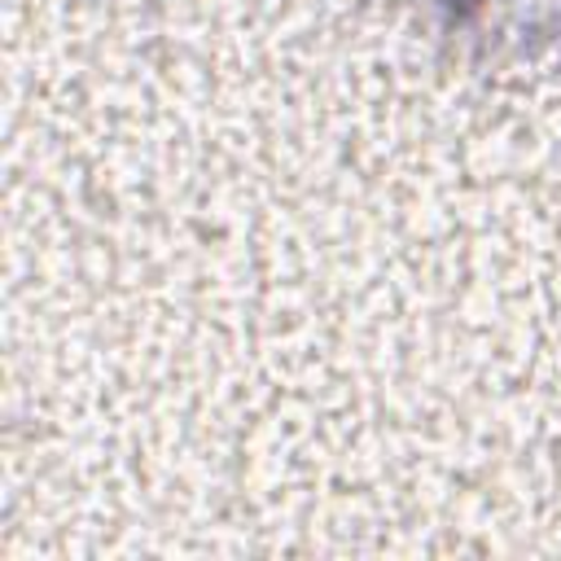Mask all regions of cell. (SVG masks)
<instances>
[{
	"label": "cell",
	"instance_id": "obj_1",
	"mask_svg": "<svg viewBox=\"0 0 561 561\" xmlns=\"http://www.w3.org/2000/svg\"><path fill=\"white\" fill-rule=\"evenodd\" d=\"M447 31L495 57L561 53V0H438Z\"/></svg>",
	"mask_w": 561,
	"mask_h": 561
}]
</instances>
